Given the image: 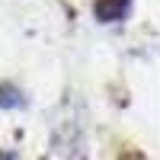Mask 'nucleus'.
<instances>
[{"label": "nucleus", "instance_id": "obj_1", "mask_svg": "<svg viewBox=\"0 0 160 160\" xmlns=\"http://www.w3.org/2000/svg\"><path fill=\"white\" fill-rule=\"evenodd\" d=\"M96 10H99V16L106 22H112V19H118V10H125V3H122V0H112V3H99Z\"/></svg>", "mask_w": 160, "mask_h": 160}, {"label": "nucleus", "instance_id": "obj_2", "mask_svg": "<svg viewBox=\"0 0 160 160\" xmlns=\"http://www.w3.org/2000/svg\"><path fill=\"white\" fill-rule=\"evenodd\" d=\"M0 160H19L16 154H10V151H3V154H0Z\"/></svg>", "mask_w": 160, "mask_h": 160}]
</instances>
